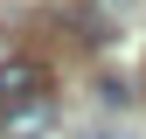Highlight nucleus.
Returning a JSON list of instances; mask_svg holds the SVG:
<instances>
[{"instance_id": "nucleus-1", "label": "nucleus", "mask_w": 146, "mask_h": 139, "mask_svg": "<svg viewBox=\"0 0 146 139\" xmlns=\"http://www.w3.org/2000/svg\"><path fill=\"white\" fill-rule=\"evenodd\" d=\"M49 118H56L49 63H35V56H7V63H0V132H7V139H35Z\"/></svg>"}, {"instance_id": "nucleus-2", "label": "nucleus", "mask_w": 146, "mask_h": 139, "mask_svg": "<svg viewBox=\"0 0 146 139\" xmlns=\"http://www.w3.org/2000/svg\"><path fill=\"white\" fill-rule=\"evenodd\" d=\"M125 28V0H84V42H111Z\"/></svg>"}]
</instances>
